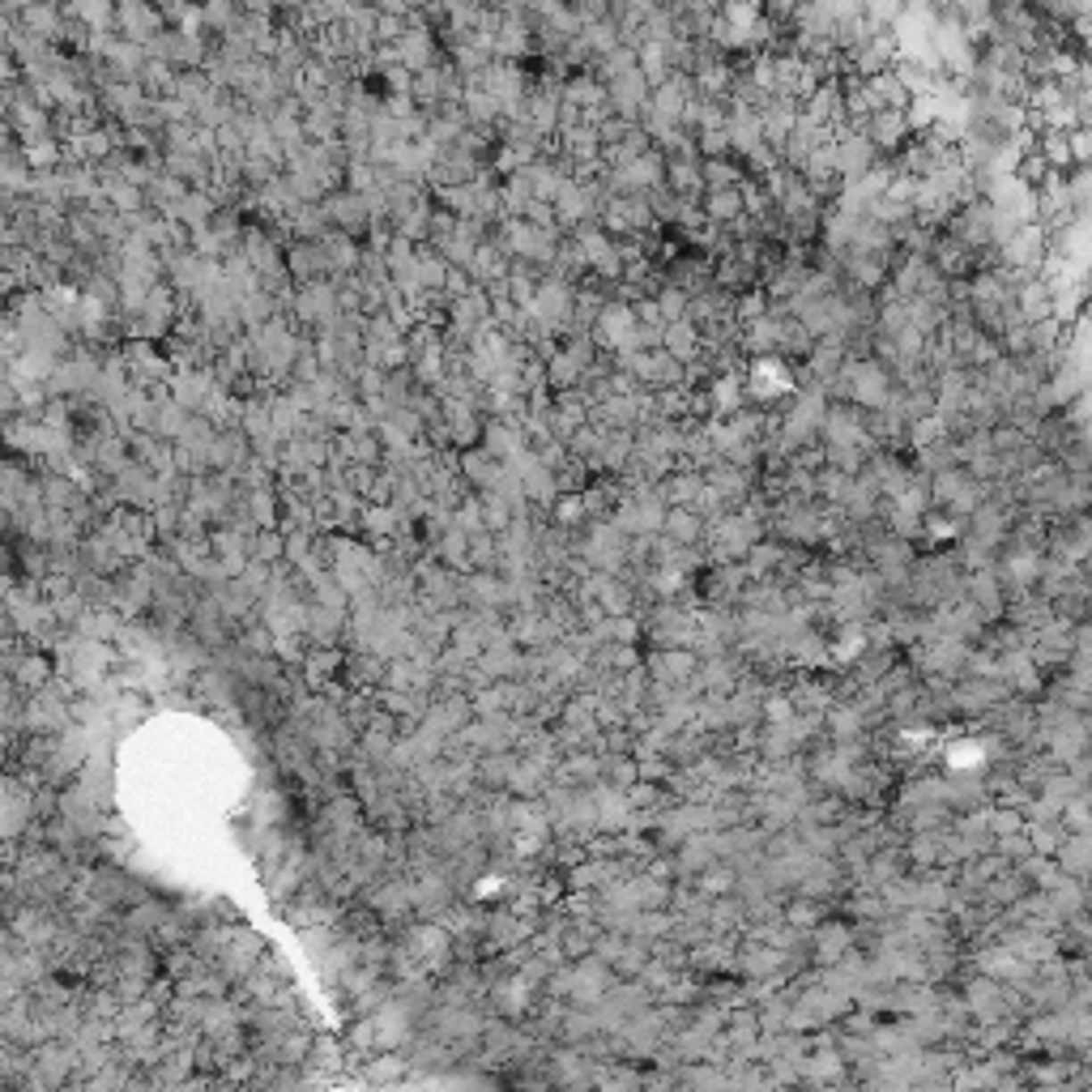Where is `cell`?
<instances>
[{
    "instance_id": "cell-1",
    "label": "cell",
    "mask_w": 1092,
    "mask_h": 1092,
    "mask_svg": "<svg viewBox=\"0 0 1092 1092\" xmlns=\"http://www.w3.org/2000/svg\"><path fill=\"white\" fill-rule=\"evenodd\" d=\"M854 947V922H819L815 926V960L823 969H832L840 956Z\"/></svg>"
},
{
    "instance_id": "cell-2",
    "label": "cell",
    "mask_w": 1092,
    "mask_h": 1092,
    "mask_svg": "<svg viewBox=\"0 0 1092 1092\" xmlns=\"http://www.w3.org/2000/svg\"><path fill=\"white\" fill-rule=\"evenodd\" d=\"M658 529H662L674 546H696L704 538V517L691 504H670Z\"/></svg>"
},
{
    "instance_id": "cell-3",
    "label": "cell",
    "mask_w": 1092,
    "mask_h": 1092,
    "mask_svg": "<svg viewBox=\"0 0 1092 1092\" xmlns=\"http://www.w3.org/2000/svg\"><path fill=\"white\" fill-rule=\"evenodd\" d=\"M823 917H828V909H823V900L811 897V892H798V897H790L785 905H781V922H785L790 931H798V935L815 931Z\"/></svg>"
},
{
    "instance_id": "cell-4",
    "label": "cell",
    "mask_w": 1092,
    "mask_h": 1092,
    "mask_svg": "<svg viewBox=\"0 0 1092 1092\" xmlns=\"http://www.w3.org/2000/svg\"><path fill=\"white\" fill-rule=\"evenodd\" d=\"M986 832H990V840L1024 832V811H1015V807H995V811L986 815Z\"/></svg>"
},
{
    "instance_id": "cell-5",
    "label": "cell",
    "mask_w": 1092,
    "mask_h": 1092,
    "mask_svg": "<svg viewBox=\"0 0 1092 1092\" xmlns=\"http://www.w3.org/2000/svg\"><path fill=\"white\" fill-rule=\"evenodd\" d=\"M760 713L768 717V725H790L794 717H798V708H794L790 696H768V700L760 704Z\"/></svg>"
},
{
    "instance_id": "cell-6",
    "label": "cell",
    "mask_w": 1092,
    "mask_h": 1092,
    "mask_svg": "<svg viewBox=\"0 0 1092 1092\" xmlns=\"http://www.w3.org/2000/svg\"><path fill=\"white\" fill-rule=\"evenodd\" d=\"M708 214H713V218H734V214H739V196L730 193V188L713 193V196H708Z\"/></svg>"
},
{
    "instance_id": "cell-7",
    "label": "cell",
    "mask_w": 1092,
    "mask_h": 1092,
    "mask_svg": "<svg viewBox=\"0 0 1092 1092\" xmlns=\"http://www.w3.org/2000/svg\"><path fill=\"white\" fill-rule=\"evenodd\" d=\"M576 521H585V500L567 495V500H559V525H576Z\"/></svg>"
}]
</instances>
